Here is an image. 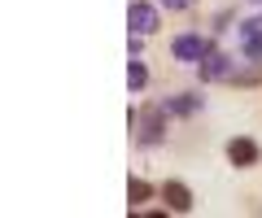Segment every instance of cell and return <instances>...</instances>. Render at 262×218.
Instances as JSON below:
<instances>
[{
  "instance_id": "7a4b0ae2",
  "label": "cell",
  "mask_w": 262,
  "mask_h": 218,
  "mask_svg": "<svg viewBox=\"0 0 262 218\" xmlns=\"http://www.w3.org/2000/svg\"><path fill=\"white\" fill-rule=\"evenodd\" d=\"M136 127H140V144L144 149H153V144H162V135H166V105H149L144 114H136Z\"/></svg>"
},
{
  "instance_id": "ba28073f",
  "label": "cell",
  "mask_w": 262,
  "mask_h": 218,
  "mask_svg": "<svg viewBox=\"0 0 262 218\" xmlns=\"http://www.w3.org/2000/svg\"><path fill=\"white\" fill-rule=\"evenodd\" d=\"M166 114H179V118H192L196 109H201V96H192V92H179V96H166Z\"/></svg>"
},
{
  "instance_id": "9c48e42d",
  "label": "cell",
  "mask_w": 262,
  "mask_h": 218,
  "mask_svg": "<svg viewBox=\"0 0 262 218\" xmlns=\"http://www.w3.org/2000/svg\"><path fill=\"white\" fill-rule=\"evenodd\" d=\"M144 83H149V70H144L140 57H131V66H127V87H131V92H144Z\"/></svg>"
},
{
  "instance_id": "6da1fadb",
  "label": "cell",
  "mask_w": 262,
  "mask_h": 218,
  "mask_svg": "<svg viewBox=\"0 0 262 218\" xmlns=\"http://www.w3.org/2000/svg\"><path fill=\"white\" fill-rule=\"evenodd\" d=\"M210 48H214V44H210L201 31H184V35L170 39V53H175V61H184V66H196V61L206 57Z\"/></svg>"
},
{
  "instance_id": "277c9868",
  "label": "cell",
  "mask_w": 262,
  "mask_h": 218,
  "mask_svg": "<svg viewBox=\"0 0 262 218\" xmlns=\"http://www.w3.org/2000/svg\"><path fill=\"white\" fill-rule=\"evenodd\" d=\"M232 70H236V61H232V57H223V53H214V48H210L206 57L196 61V75H201V83H219V79H232Z\"/></svg>"
},
{
  "instance_id": "7c38bea8",
  "label": "cell",
  "mask_w": 262,
  "mask_h": 218,
  "mask_svg": "<svg viewBox=\"0 0 262 218\" xmlns=\"http://www.w3.org/2000/svg\"><path fill=\"white\" fill-rule=\"evenodd\" d=\"M162 9H188V5H192V0H158Z\"/></svg>"
},
{
  "instance_id": "5b68a950",
  "label": "cell",
  "mask_w": 262,
  "mask_h": 218,
  "mask_svg": "<svg viewBox=\"0 0 262 218\" xmlns=\"http://www.w3.org/2000/svg\"><path fill=\"white\" fill-rule=\"evenodd\" d=\"M236 35H241V53L245 61H262V18H249L236 27Z\"/></svg>"
},
{
  "instance_id": "3957f363",
  "label": "cell",
  "mask_w": 262,
  "mask_h": 218,
  "mask_svg": "<svg viewBox=\"0 0 262 218\" xmlns=\"http://www.w3.org/2000/svg\"><path fill=\"white\" fill-rule=\"evenodd\" d=\"M127 27L140 31V35H153V31L162 27V18H158V9H153L149 0H131L127 5Z\"/></svg>"
},
{
  "instance_id": "52a82bcc",
  "label": "cell",
  "mask_w": 262,
  "mask_h": 218,
  "mask_svg": "<svg viewBox=\"0 0 262 218\" xmlns=\"http://www.w3.org/2000/svg\"><path fill=\"white\" fill-rule=\"evenodd\" d=\"M162 201H166L175 214H188V209H192V192H188L179 179H166V183H162Z\"/></svg>"
},
{
  "instance_id": "8992f818",
  "label": "cell",
  "mask_w": 262,
  "mask_h": 218,
  "mask_svg": "<svg viewBox=\"0 0 262 218\" xmlns=\"http://www.w3.org/2000/svg\"><path fill=\"white\" fill-rule=\"evenodd\" d=\"M258 144L249 140V135H236V140H227V161L232 166H241V171H249V166H258Z\"/></svg>"
},
{
  "instance_id": "30bf717a",
  "label": "cell",
  "mask_w": 262,
  "mask_h": 218,
  "mask_svg": "<svg viewBox=\"0 0 262 218\" xmlns=\"http://www.w3.org/2000/svg\"><path fill=\"white\" fill-rule=\"evenodd\" d=\"M127 197H131V209H136L140 201H149V183H144V179H131L127 183Z\"/></svg>"
},
{
  "instance_id": "8fae6325",
  "label": "cell",
  "mask_w": 262,
  "mask_h": 218,
  "mask_svg": "<svg viewBox=\"0 0 262 218\" xmlns=\"http://www.w3.org/2000/svg\"><path fill=\"white\" fill-rule=\"evenodd\" d=\"M127 53H131V57H140V53H144V35H140V31H131V39H127Z\"/></svg>"
}]
</instances>
